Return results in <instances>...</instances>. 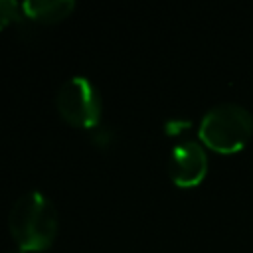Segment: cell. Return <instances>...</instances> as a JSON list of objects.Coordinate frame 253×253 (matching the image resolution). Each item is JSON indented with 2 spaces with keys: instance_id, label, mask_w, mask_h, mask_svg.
I'll list each match as a JSON object with an SVG mask.
<instances>
[{
  "instance_id": "6",
  "label": "cell",
  "mask_w": 253,
  "mask_h": 253,
  "mask_svg": "<svg viewBox=\"0 0 253 253\" xmlns=\"http://www.w3.org/2000/svg\"><path fill=\"white\" fill-rule=\"evenodd\" d=\"M20 10H22V6H18L16 2H12V0H0V32L8 24L20 20Z\"/></svg>"
},
{
  "instance_id": "3",
  "label": "cell",
  "mask_w": 253,
  "mask_h": 253,
  "mask_svg": "<svg viewBox=\"0 0 253 253\" xmlns=\"http://www.w3.org/2000/svg\"><path fill=\"white\" fill-rule=\"evenodd\" d=\"M59 117L77 128H95L101 121V97L87 77L67 79L55 97Z\"/></svg>"
},
{
  "instance_id": "1",
  "label": "cell",
  "mask_w": 253,
  "mask_h": 253,
  "mask_svg": "<svg viewBox=\"0 0 253 253\" xmlns=\"http://www.w3.org/2000/svg\"><path fill=\"white\" fill-rule=\"evenodd\" d=\"M8 225L22 251H45L57 235V210L42 192H28L12 206Z\"/></svg>"
},
{
  "instance_id": "4",
  "label": "cell",
  "mask_w": 253,
  "mask_h": 253,
  "mask_svg": "<svg viewBox=\"0 0 253 253\" xmlns=\"http://www.w3.org/2000/svg\"><path fill=\"white\" fill-rule=\"evenodd\" d=\"M208 172V154L204 146L196 140L178 142L168 158L170 180L180 188L198 186Z\"/></svg>"
},
{
  "instance_id": "7",
  "label": "cell",
  "mask_w": 253,
  "mask_h": 253,
  "mask_svg": "<svg viewBox=\"0 0 253 253\" xmlns=\"http://www.w3.org/2000/svg\"><path fill=\"white\" fill-rule=\"evenodd\" d=\"M190 126V121H168L166 123V132L168 134H176L180 130H186Z\"/></svg>"
},
{
  "instance_id": "2",
  "label": "cell",
  "mask_w": 253,
  "mask_h": 253,
  "mask_svg": "<svg viewBox=\"0 0 253 253\" xmlns=\"http://www.w3.org/2000/svg\"><path fill=\"white\" fill-rule=\"evenodd\" d=\"M200 140L215 152H237L253 134V115L239 103H219L206 111L198 126Z\"/></svg>"
},
{
  "instance_id": "5",
  "label": "cell",
  "mask_w": 253,
  "mask_h": 253,
  "mask_svg": "<svg viewBox=\"0 0 253 253\" xmlns=\"http://www.w3.org/2000/svg\"><path fill=\"white\" fill-rule=\"evenodd\" d=\"M73 8H75V4L71 0H53V2L32 0V2L22 4L24 16L38 24H57V22L65 20L73 12Z\"/></svg>"
}]
</instances>
